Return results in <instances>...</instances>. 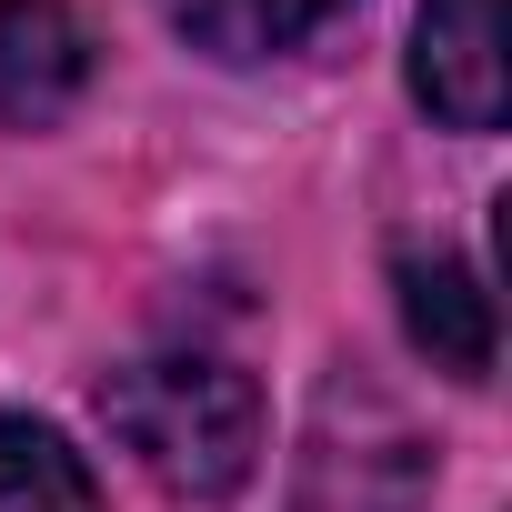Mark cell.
Returning a JSON list of instances; mask_svg holds the SVG:
<instances>
[{
    "label": "cell",
    "mask_w": 512,
    "mask_h": 512,
    "mask_svg": "<svg viewBox=\"0 0 512 512\" xmlns=\"http://www.w3.org/2000/svg\"><path fill=\"white\" fill-rule=\"evenodd\" d=\"M111 442L181 502H231L262 462V382L221 352H141L101 382Z\"/></svg>",
    "instance_id": "1"
},
{
    "label": "cell",
    "mask_w": 512,
    "mask_h": 512,
    "mask_svg": "<svg viewBox=\"0 0 512 512\" xmlns=\"http://www.w3.org/2000/svg\"><path fill=\"white\" fill-rule=\"evenodd\" d=\"M0 512H101V482L51 422L0 412Z\"/></svg>",
    "instance_id": "6"
},
{
    "label": "cell",
    "mask_w": 512,
    "mask_h": 512,
    "mask_svg": "<svg viewBox=\"0 0 512 512\" xmlns=\"http://www.w3.org/2000/svg\"><path fill=\"white\" fill-rule=\"evenodd\" d=\"M101 81V41L71 0H0V131H61Z\"/></svg>",
    "instance_id": "2"
},
{
    "label": "cell",
    "mask_w": 512,
    "mask_h": 512,
    "mask_svg": "<svg viewBox=\"0 0 512 512\" xmlns=\"http://www.w3.org/2000/svg\"><path fill=\"white\" fill-rule=\"evenodd\" d=\"M342 11L352 0H161V21L211 61H282L312 31H332Z\"/></svg>",
    "instance_id": "5"
},
{
    "label": "cell",
    "mask_w": 512,
    "mask_h": 512,
    "mask_svg": "<svg viewBox=\"0 0 512 512\" xmlns=\"http://www.w3.org/2000/svg\"><path fill=\"white\" fill-rule=\"evenodd\" d=\"M412 101L442 131H492L502 121V0H422Z\"/></svg>",
    "instance_id": "3"
},
{
    "label": "cell",
    "mask_w": 512,
    "mask_h": 512,
    "mask_svg": "<svg viewBox=\"0 0 512 512\" xmlns=\"http://www.w3.org/2000/svg\"><path fill=\"white\" fill-rule=\"evenodd\" d=\"M392 292H402V332H412V352L432 372H452V382H482L492 372L502 332H492V292H482V272L462 262V251L402 241L392 251Z\"/></svg>",
    "instance_id": "4"
}]
</instances>
